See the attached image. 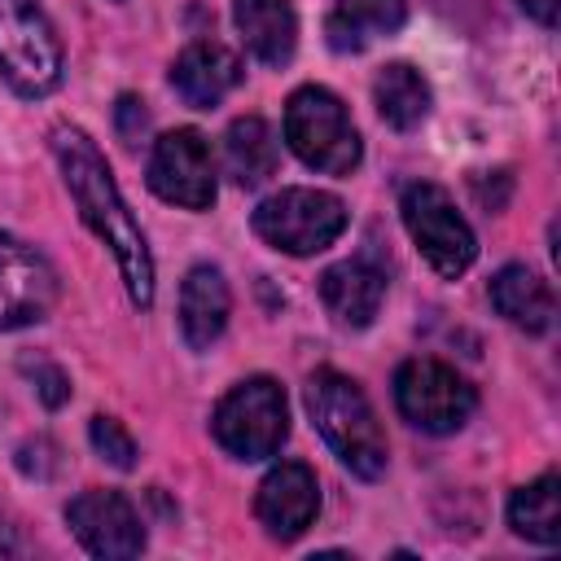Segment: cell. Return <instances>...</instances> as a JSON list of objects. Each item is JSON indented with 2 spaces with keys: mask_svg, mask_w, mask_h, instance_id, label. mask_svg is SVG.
<instances>
[{
  "mask_svg": "<svg viewBox=\"0 0 561 561\" xmlns=\"http://www.w3.org/2000/svg\"><path fill=\"white\" fill-rule=\"evenodd\" d=\"M53 153L61 162L66 188H70L83 224L114 250L131 302L136 307H149L153 302V259H149V245H145L140 224L131 219V210L123 206V197L114 188V175H110L101 149L79 127H57L53 131Z\"/></svg>",
  "mask_w": 561,
  "mask_h": 561,
  "instance_id": "cell-1",
  "label": "cell"
},
{
  "mask_svg": "<svg viewBox=\"0 0 561 561\" xmlns=\"http://www.w3.org/2000/svg\"><path fill=\"white\" fill-rule=\"evenodd\" d=\"M307 412L351 473H359V478L386 473V434L377 425L368 394L346 373L316 368L307 381Z\"/></svg>",
  "mask_w": 561,
  "mask_h": 561,
  "instance_id": "cell-2",
  "label": "cell"
},
{
  "mask_svg": "<svg viewBox=\"0 0 561 561\" xmlns=\"http://www.w3.org/2000/svg\"><path fill=\"white\" fill-rule=\"evenodd\" d=\"M285 140L307 167L324 175H351L364 153L346 105L329 88H316V83L298 88L285 101Z\"/></svg>",
  "mask_w": 561,
  "mask_h": 561,
  "instance_id": "cell-3",
  "label": "cell"
},
{
  "mask_svg": "<svg viewBox=\"0 0 561 561\" xmlns=\"http://www.w3.org/2000/svg\"><path fill=\"white\" fill-rule=\"evenodd\" d=\"M215 443L237 460H267L289 438V403L272 377H250L232 386L215 408Z\"/></svg>",
  "mask_w": 561,
  "mask_h": 561,
  "instance_id": "cell-4",
  "label": "cell"
},
{
  "mask_svg": "<svg viewBox=\"0 0 561 561\" xmlns=\"http://www.w3.org/2000/svg\"><path fill=\"white\" fill-rule=\"evenodd\" d=\"M250 224L272 250L320 254L342 237L346 206H342V197L320 193V188H280L254 206Z\"/></svg>",
  "mask_w": 561,
  "mask_h": 561,
  "instance_id": "cell-5",
  "label": "cell"
},
{
  "mask_svg": "<svg viewBox=\"0 0 561 561\" xmlns=\"http://www.w3.org/2000/svg\"><path fill=\"white\" fill-rule=\"evenodd\" d=\"M0 75L22 96H44L61 83V44L35 0H0Z\"/></svg>",
  "mask_w": 561,
  "mask_h": 561,
  "instance_id": "cell-6",
  "label": "cell"
},
{
  "mask_svg": "<svg viewBox=\"0 0 561 561\" xmlns=\"http://www.w3.org/2000/svg\"><path fill=\"white\" fill-rule=\"evenodd\" d=\"M399 210H403V224H408V237L416 241V250L425 254V263L456 280L473 259H478V241H473V228L465 224V215L456 210V202L447 197V188L430 184V180H416L403 188L399 197Z\"/></svg>",
  "mask_w": 561,
  "mask_h": 561,
  "instance_id": "cell-7",
  "label": "cell"
},
{
  "mask_svg": "<svg viewBox=\"0 0 561 561\" xmlns=\"http://www.w3.org/2000/svg\"><path fill=\"white\" fill-rule=\"evenodd\" d=\"M399 412L425 434H451L473 416V386L443 359H408L394 373Z\"/></svg>",
  "mask_w": 561,
  "mask_h": 561,
  "instance_id": "cell-8",
  "label": "cell"
},
{
  "mask_svg": "<svg viewBox=\"0 0 561 561\" xmlns=\"http://www.w3.org/2000/svg\"><path fill=\"white\" fill-rule=\"evenodd\" d=\"M149 188L184 210H206L215 202V158L197 127H175L158 136L149 153Z\"/></svg>",
  "mask_w": 561,
  "mask_h": 561,
  "instance_id": "cell-9",
  "label": "cell"
},
{
  "mask_svg": "<svg viewBox=\"0 0 561 561\" xmlns=\"http://www.w3.org/2000/svg\"><path fill=\"white\" fill-rule=\"evenodd\" d=\"M53 302H57L53 263L35 245L0 232V329L35 324L53 311Z\"/></svg>",
  "mask_w": 561,
  "mask_h": 561,
  "instance_id": "cell-10",
  "label": "cell"
},
{
  "mask_svg": "<svg viewBox=\"0 0 561 561\" xmlns=\"http://www.w3.org/2000/svg\"><path fill=\"white\" fill-rule=\"evenodd\" d=\"M66 522H70V530L79 535V543L92 557L123 561V557H136L145 548L140 517L127 504V495H118V491H83V495H75L70 508H66Z\"/></svg>",
  "mask_w": 561,
  "mask_h": 561,
  "instance_id": "cell-11",
  "label": "cell"
},
{
  "mask_svg": "<svg viewBox=\"0 0 561 561\" xmlns=\"http://www.w3.org/2000/svg\"><path fill=\"white\" fill-rule=\"evenodd\" d=\"M316 508H320V486L302 460H285L259 482L254 517L272 539H298L316 522Z\"/></svg>",
  "mask_w": 561,
  "mask_h": 561,
  "instance_id": "cell-12",
  "label": "cell"
},
{
  "mask_svg": "<svg viewBox=\"0 0 561 561\" xmlns=\"http://www.w3.org/2000/svg\"><path fill=\"white\" fill-rule=\"evenodd\" d=\"M381 298H386V272H377L373 263L364 259H346V263H333L324 276H320V302L329 307V316L346 329H364L373 324V316L381 311Z\"/></svg>",
  "mask_w": 561,
  "mask_h": 561,
  "instance_id": "cell-13",
  "label": "cell"
},
{
  "mask_svg": "<svg viewBox=\"0 0 561 561\" xmlns=\"http://www.w3.org/2000/svg\"><path fill=\"white\" fill-rule=\"evenodd\" d=\"M241 83V61L224 44H188L171 66V88L193 105L210 110Z\"/></svg>",
  "mask_w": 561,
  "mask_h": 561,
  "instance_id": "cell-14",
  "label": "cell"
},
{
  "mask_svg": "<svg viewBox=\"0 0 561 561\" xmlns=\"http://www.w3.org/2000/svg\"><path fill=\"white\" fill-rule=\"evenodd\" d=\"M237 31L263 66H285L298 48V18L289 0H232Z\"/></svg>",
  "mask_w": 561,
  "mask_h": 561,
  "instance_id": "cell-15",
  "label": "cell"
},
{
  "mask_svg": "<svg viewBox=\"0 0 561 561\" xmlns=\"http://www.w3.org/2000/svg\"><path fill=\"white\" fill-rule=\"evenodd\" d=\"M228 285H224V272L219 267H193L180 285V329H184V342L193 351H206L224 324H228Z\"/></svg>",
  "mask_w": 561,
  "mask_h": 561,
  "instance_id": "cell-16",
  "label": "cell"
},
{
  "mask_svg": "<svg viewBox=\"0 0 561 561\" xmlns=\"http://www.w3.org/2000/svg\"><path fill=\"white\" fill-rule=\"evenodd\" d=\"M491 307L508 324H517L526 333H548L552 329V316H557V302H552L548 280H539L522 263H508V267H500L491 276Z\"/></svg>",
  "mask_w": 561,
  "mask_h": 561,
  "instance_id": "cell-17",
  "label": "cell"
},
{
  "mask_svg": "<svg viewBox=\"0 0 561 561\" xmlns=\"http://www.w3.org/2000/svg\"><path fill=\"white\" fill-rule=\"evenodd\" d=\"M403 18H408L403 0H333L324 35L337 53H359V48H368V39L399 31Z\"/></svg>",
  "mask_w": 561,
  "mask_h": 561,
  "instance_id": "cell-18",
  "label": "cell"
},
{
  "mask_svg": "<svg viewBox=\"0 0 561 561\" xmlns=\"http://www.w3.org/2000/svg\"><path fill=\"white\" fill-rule=\"evenodd\" d=\"M373 96H377V114L394 127V131H412L425 123L430 114V83L421 79V70H412L408 61H390L377 79H373Z\"/></svg>",
  "mask_w": 561,
  "mask_h": 561,
  "instance_id": "cell-19",
  "label": "cell"
},
{
  "mask_svg": "<svg viewBox=\"0 0 561 561\" xmlns=\"http://www.w3.org/2000/svg\"><path fill=\"white\" fill-rule=\"evenodd\" d=\"M224 162H228V175L241 188L263 184L276 171V136H272V127L259 114L237 118L228 127V136H224Z\"/></svg>",
  "mask_w": 561,
  "mask_h": 561,
  "instance_id": "cell-20",
  "label": "cell"
},
{
  "mask_svg": "<svg viewBox=\"0 0 561 561\" xmlns=\"http://www.w3.org/2000/svg\"><path fill=\"white\" fill-rule=\"evenodd\" d=\"M508 526L522 539H535L543 548L561 543V478L543 473L535 482H526L522 491H513L508 500Z\"/></svg>",
  "mask_w": 561,
  "mask_h": 561,
  "instance_id": "cell-21",
  "label": "cell"
},
{
  "mask_svg": "<svg viewBox=\"0 0 561 561\" xmlns=\"http://www.w3.org/2000/svg\"><path fill=\"white\" fill-rule=\"evenodd\" d=\"M88 438H92V447H96L114 469H131V465H136V443H131V434H127L114 416H92Z\"/></svg>",
  "mask_w": 561,
  "mask_h": 561,
  "instance_id": "cell-22",
  "label": "cell"
},
{
  "mask_svg": "<svg viewBox=\"0 0 561 561\" xmlns=\"http://www.w3.org/2000/svg\"><path fill=\"white\" fill-rule=\"evenodd\" d=\"M35 390H39V399L48 403V408H61L66 399H70V381H66V373L61 368H53V364H35Z\"/></svg>",
  "mask_w": 561,
  "mask_h": 561,
  "instance_id": "cell-23",
  "label": "cell"
},
{
  "mask_svg": "<svg viewBox=\"0 0 561 561\" xmlns=\"http://www.w3.org/2000/svg\"><path fill=\"white\" fill-rule=\"evenodd\" d=\"M118 136L127 140V145H136L140 140V131L149 127V114H145V105L136 101V96H118Z\"/></svg>",
  "mask_w": 561,
  "mask_h": 561,
  "instance_id": "cell-24",
  "label": "cell"
},
{
  "mask_svg": "<svg viewBox=\"0 0 561 561\" xmlns=\"http://www.w3.org/2000/svg\"><path fill=\"white\" fill-rule=\"evenodd\" d=\"M517 4H522L539 26H552V22H557V0H517Z\"/></svg>",
  "mask_w": 561,
  "mask_h": 561,
  "instance_id": "cell-25",
  "label": "cell"
}]
</instances>
